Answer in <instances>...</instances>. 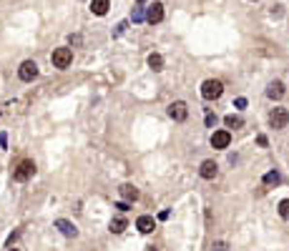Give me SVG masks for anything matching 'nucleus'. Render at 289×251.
<instances>
[{
    "label": "nucleus",
    "instance_id": "f257e3e1",
    "mask_svg": "<svg viewBox=\"0 0 289 251\" xmlns=\"http://www.w3.org/2000/svg\"><path fill=\"white\" fill-rule=\"evenodd\" d=\"M221 93H224V83L221 81L209 78V81H204V85H201V96H204L206 100H216Z\"/></svg>",
    "mask_w": 289,
    "mask_h": 251
},
{
    "label": "nucleus",
    "instance_id": "f03ea898",
    "mask_svg": "<svg viewBox=\"0 0 289 251\" xmlns=\"http://www.w3.org/2000/svg\"><path fill=\"white\" fill-rule=\"evenodd\" d=\"M51 61H53V68H68L70 63H73V50L70 48H55L53 55H51Z\"/></svg>",
    "mask_w": 289,
    "mask_h": 251
},
{
    "label": "nucleus",
    "instance_id": "7ed1b4c3",
    "mask_svg": "<svg viewBox=\"0 0 289 251\" xmlns=\"http://www.w3.org/2000/svg\"><path fill=\"white\" fill-rule=\"evenodd\" d=\"M35 173V164H33V161H20V164H18V168L16 171H13V179H16V181H28V179H31V176Z\"/></svg>",
    "mask_w": 289,
    "mask_h": 251
},
{
    "label": "nucleus",
    "instance_id": "20e7f679",
    "mask_svg": "<svg viewBox=\"0 0 289 251\" xmlns=\"http://www.w3.org/2000/svg\"><path fill=\"white\" fill-rule=\"evenodd\" d=\"M169 116L173 118V121H186V118H189V106H186L184 100H173L171 106H169Z\"/></svg>",
    "mask_w": 289,
    "mask_h": 251
},
{
    "label": "nucleus",
    "instance_id": "39448f33",
    "mask_svg": "<svg viewBox=\"0 0 289 251\" xmlns=\"http://www.w3.org/2000/svg\"><path fill=\"white\" fill-rule=\"evenodd\" d=\"M18 76H20V81H25V83H31L33 78H38V66H35V61H23L20 68H18Z\"/></svg>",
    "mask_w": 289,
    "mask_h": 251
},
{
    "label": "nucleus",
    "instance_id": "423d86ee",
    "mask_svg": "<svg viewBox=\"0 0 289 251\" xmlns=\"http://www.w3.org/2000/svg\"><path fill=\"white\" fill-rule=\"evenodd\" d=\"M269 123H272V128H284L289 123V111L287 108H274L269 113Z\"/></svg>",
    "mask_w": 289,
    "mask_h": 251
},
{
    "label": "nucleus",
    "instance_id": "0eeeda50",
    "mask_svg": "<svg viewBox=\"0 0 289 251\" xmlns=\"http://www.w3.org/2000/svg\"><path fill=\"white\" fill-rule=\"evenodd\" d=\"M229 143H231V134H229V131H214V136H211V146H214V149H229Z\"/></svg>",
    "mask_w": 289,
    "mask_h": 251
},
{
    "label": "nucleus",
    "instance_id": "6e6552de",
    "mask_svg": "<svg viewBox=\"0 0 289 251\" xmlns=\"http://www.w3.org/2000/svg\"><path fill=\"white\" fill-rule=\"evenodd\" d=\"M55 229L61 231L63 236H68V239H73V236H78V229H76L73 224H70L68 218H58V221H55Z\"/></svg>",
    "mask_w": 289,
    "mask_h": 251
},
{
    "label": "nucleus",
    "instance_id": "1a4fd4ad",
    "mask_svg": "<svg viewBox=\"0 0 289 251\" xmlns=\"http://www.w3.org/2000/svg\"><path fill=\"white\" fill-rule=\"evenodd\" d=\"M199 173H201V179L211 181V179H216V173H219V166H216L214 161H204V164H201V168H199Z\"/></svg>",
    "mask_w": 289,
    "mask_h": 251
},
{
    "label": "nucleus",
    "instance_id": "9d476101",
    "mask_svg": "<svg viewBox=\"0 0 289 251\" xmlns=\"http://www.w3.org/2000/svg\"><path fill=\"white\" fill-rule=\"evenodd\" d=\"M146 20L153 25V23H161L164 20V5L161 3H153L151 8H149V13H146Z\"/></svg>",
    "mask_w": 289,
    "mask_h": 251
},
{
    "label": "nucleus",
    "instance_id": "9b49d317",
    "mask_svg": "<svg viewBox=\"0 0 289 251\" xmlns=\"http://www.w3.org/2000/svg\"><path fill=\"white\" fill-rule=\"evenodd\" d=\"M267 96H269L272 100H279V98L284 96V83H282V81H274V83H269V88H267Z\"/></svg>",
    "mask_w": 289,
    "mask_h": 251
},
{
    "label": "nucleus",
    "instance_id": "f8f14e48",
    "mask_svg": "<svg viewBox=\"0 0 289 251\" xmlns=\"http://www.w3.org/2000/svg\"><path fill=\"white\" fill-rule=\"evenodd\" d=\"M119 194L123 196V201H136V199H138V188L131 186V184H123V186L119 188Z\"/></svg>",
    "mask_w": 289,
    "mask_h": 251
},
{
    "label": "nucleus",
    "instance_id": "ddd939ff",
    "mask_svg": "<svg viewBox=\"0 0 289 251\" xmlns=\"http://www.w3.org/2000/svg\"><path fill=\"white\" fill-rule=\"evenodd\" d=\"M153 218L151 216H138V221H136V229L141 231V234H151L153 231Z\"/></svg>",
    "mask_w": 289,
    "mask_h": 251
},
{
    "label": "nucleus",
    "instance_id": "4468645a",
    "mask_svg": "<svg viewBox=\"0 0 289 251\" xmlns=\"http://www.w3.org/2000/svg\"><path fill=\"white\" fill-rule=\"evenodd\" d=\"M108 8H111L108 0H91V13L93 16H106Z\"/></svg>",
    "mask_w": 289,
    "mask_h": 251
},
{
    "label": "nucleus",
    "instance_id": "2eb2a0df",
    "mask_svg": "<svg viewBox=\"0 0 289 251\" xmlns=\"http://www.w3.org/2000/svg\"><path fill=\"white\" fill-rule=\"evenodd\" d=\"M264 186H279L282 184V176H279V171H269V173H264Z\"/></svg>",
    "mask_w": 289,
    "mask_h": 251
},
{
    "label": "nucleus",
    "instance_id": "dca6fc26",
    "mask_svg": "<svg viewBox=\"0 0 289 251\" xmlns=\"http://www.w3.org/2000/svg\"><path fill=\"white\" fill-rule=\"evenodd\" d=\"M126 226H128V221H126V218H121V216L111 221V231H113V234H123V231H126Z\"/></svg>",
    "mask_w": 289,
    "mask_h": 251
},
{
    "label": "nucleus",
    "instance_id": "f3484780",
    "mask_svg": "<svg viewBox=\"0 0 289 251\" xmlns=\"http://www.w3.org/2000/svg\"><path fill=\"white\" fill-rule=\"evenodd\" d=\"M224 123H226V128H241L244 126V118L241 116H226Z\"/></svg>",
    "mask_w": 289,
    "mask_h": 251
},
{
    "label": "nucleus",
    "instance_id": "a211bd4d",
    "mask_svg": "<svg viewBox=\"0 0 289 251\" xmlns=\"http://www.w3.org/2000/svg\"><path fill=\"white\" fill-rule=\"evenodd\" d=\"M149 68H153V70H161V68H164V58L158 55V53H151V55H149Z\"/></svg>",
    "mask_w": 289,
    "mask_h": 251
},
{
    "label": "nucleus",
    "instance_id": "6ab92c4d",
    "mask_svg": "<svg viewBox=\"0 0 289 251\" xmlns=\"http://www.w3.org/2000/svg\"><path fill=\"white\" fill-rule=\"evenodd\" d=\"M279 216H282V218H289V199L279 201Z\"/></svg>",
    "mask_w": 289,
    "mask_h": 251
},
{
    "label": "nucleus",
    "instance_id": "aec40b11",
    "mask_svg": "<svg viewBox=\"0 0 289 251\" xmlns=\"http://www.w3.org/2000/svg\"><path fill=\"white\" fill-rule=\"evenodd\" d=\"M141 20H143V10L136 8V10H134V23H141Z\"/></svg>",
    "mask_w": 289,
    "mask_h": 251
},
{
    "label": "nucleus",
    "instance_id": "412c9836",
    "mask_svg": "<svg viewBox=\"0 0 289 251\" xmlns=\"http://www.w3.org/2000/svg\"><path fill=\"white\" fill-rule=\"evenodd\" d=\"M206 126H209V128L216 126V116H214V113H206Z\"/></svg>",
    "mask_w": 289,
    "mask_h": 251
},
{
    "label": "nucleus",
    "instance_id": "4be33fe9",
    "mask_svg": "<svg viewBox=\"0 0 289 251\" xmlns=\"http://www.w3.org/2000/svg\"><path fill=\"white\" fill-rule=\"evenodd\" d=\"M234 106H237V108H247V98H237Z\"/></svg>",
    "mask_w": 289,
    "mask_h": 251
},
{
    "label": "nucleus",
    "instance_id": "5701e85b",
    "mask_svg": "<svg viewBox=\"0 0 289 251\" xmlns=\"http://www.w3.org/2000/svg\"><path fill=\"white\" fill-rule=\"evenodd\" d=\"M211 249H214V251H226V244H224V241H216Z\"/></svg>",
    "mask_w": 289,
    "mask_h": 251
},
{
    "label": "nucleus",
    "instance_id": "b1692460",
    "mask_svg": "<svg viewBox=\"0 0 289 251\" xmlns=\"http://www.w3.org/2000/svg\"><path fill=\"white\" fill-rule=\"evenodd\" d=\"M116 209H119V211H128V201H119V203H116Z\"/></svg>",
    "mask_w": 289,
    "mask_h": 251
},
{
    "label": "nucleus",
    "instance_id": "393cba45",
    "mask_svg": "<svg viewBox=\"0 0 289 251\" xmlns=\"http://www.w3.org/2000/svg\"><path fill=\"white\" fill-rule=\"evenodd\" d=\"M5 143H8V136H5V134H0V149H5Z\"/></svg>",
    "mask_w": 289,
    "mask_h": 251
},
{
    "label": "nucleus",
    "instance_id": "a878e982",
    "mask_svg": "<svg viewBox=\"0 0 289 251\" xmlns=\"http://www.w3.org/2000/svg\"><path fill=\"white\" fill-rule=\"evenodd\" d=\"M146 251H156V249H153V246H146Z\"/></svg>",
    "mask_w": 289,
    "mask_h": 251
},
{
    "label": "nucleus",
    "instance_id": "bb28decb",
    "mask_svg": "<svg viewBox=\"0 0 289 251\" xmlns=\"http://www.w3.org/2000/svg\"><path fill=\"white\" fill-rule=\"evenodd\" d=\"M10 251H20V249H10Z\"/></svg>",
    "mask_w": 289,
    "mask_h": 251
},
{
    "label": "nucleus",
    "instance_id": "cd10ccee",
    "mask_svg": "<svg viewBox=\"0 0 289 251\" xmlns=\"http://www.w3.org/2000/svg\"><path fill=\"white\" fill-rule=\"evenodd\" d=\"M138 3H146V0H138Z\"/></svg>",
    "mask_w": 289,
    "mask_h": 251
}]
</instances>
